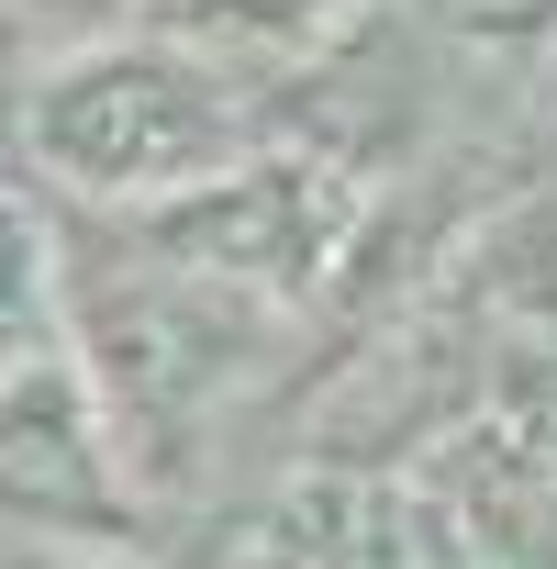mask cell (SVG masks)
Masks as SVG:
<instances>
[{"label": "cell", "mask_w": 557, "mask_h": 569, "mask_svg": "<svg viewBox=\"0 0 557 569\" xmlns=\"http://www.w3.org/2000/svg\"><path fill=\"white\" fill-rule=\"evenodd\" d=\"M278 79L145 23V34H112V46H79L34 79V112H23V146L34 168L68 190V201H112V212H156L245 157L278 146Z\"/></svg>", "instance_id": "1"}, {"label": "cell", "mask_w": 557, "mask_h": 569, "mask_svg": "<svg viewBox=\"0 0 557 569\" xmlns=\"http://www.w3.org/2000/svg\"><path fill=\"white\" fill-rule=\"evenodd\" d=\"M357 223H368V190H357L335 157H291V146H267V157H245V168H223V179L156 201V212H123V234H134L145 257L212 279V291H245V302H267V313L313 302L324 279L346 268Z\"/></svg>", "instance_id": "2"}, {"label": "cell", "mask_w": 557, "mask_h": 569, "mask_svg": "<svg viewBox=\"0 0 557 569\" xmlns=\"http://www.w3.org/2000/svg\"><path fill=\"white\" fill-rule=\"evenodd\" d=\"M0 525L45 536V558L90 547V536H134V480L112 458V425L90 402L79 347L0 380Z\"/></svg>", "instance_id": "3"}, {"label": "cell", "mask_w": 557, "mask_h": 569, "mask_svg": "<svg viewBox=\"0 0 557 569\" xmlns=\"http://www.w3.org/2000/svg\"><path fill=\"white\" fill-rule=\"evenodd\" d=\"M357 12L368 0H168V34H190V46L256 68V79H291L335 34H357Z\"/></svg>", "instance_id": "4"}, {"label": "cell", "mask_w": 557, "mask_h": 569, "mask_svg": "<svg viewBox=\"0 0 557 569\" xmlns=\"http://www.w3.org/2000/svg\"><path fill=\"white\" fill-rule=\"evenodd\" d=\"M68 347L57 313V212H34L23 190H0V380Z\"/></svg>", "instance_id": "5"}, {"label": "cell", "mask_w": 557, "mask_h": 569, "mask_svg": "<svg viewBox=\"0 0 557 569\" xmlns=\"http://www.w3.org/2000/svg\"><path fill=\"white\" fill-rule=\"evenodd\" d=\"M168 0H12V34H34L45 57H79V46H112V34H145Z\"/></svg>", "instance_id": "6"}, {"label": "cell", "mask_w": 557, "mask_h": 569, "mask_svg": "<svg viewBox=\"0 0 557 569\" xmlns=\"http://www.w3.org/2000/svg\"><path fill=\"white\" fill-rule=\"evenodd\" d=\"M12 46H23V34H12V0H0V57H12Z\"/></svg>", "instance_id": "7"}]
</instances>
